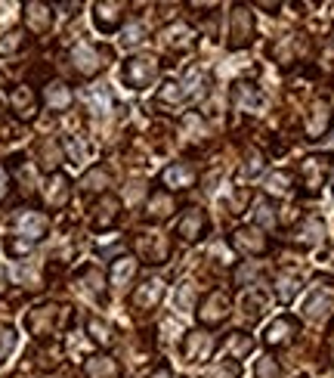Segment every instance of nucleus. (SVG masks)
<instances>
[{
	"instance_id": "obj_51",
	"label": "nucleus",
	"mask_w": 334,
	"mask_h": 378,
	"mask_svg": "<svg viewBox=\"0 0 334 378\" xmlns=\"http://www.w3.org/2000/svg\"><path fill=\"white\" fill-rule=\"evenodd\" d=\"M6 192H10V171H6V165H0V202L6 198Z\"/></svg>"
},
{
	"instance_id": "obj_23",
	"label": "nucleus",
	"mask_w": 334,
	"mask_h": 378,
	"mask_svg": "<svg viewBox=\"0 0 334 378\" xmlns=\"http://www.w3.org/2000/svg\"><path fill=\"white\" fill-rule=\"evenodd\" d=\"M161 43H164L167 50H173V53H186V50L192 47V28L189 25H170L167 31H161Z\"/></svg>"
},
{
	"instance_id": "obj_32",
	"label": "nucleus",
	"mask_w": 334,
	"mask_h": 378,
	"mask_svg": "<svg viewBox=\"0 0 334 378\" xmlns=\"http://www.w3.org/2000/svg\"><path fill=\"white\" fill-rule=\"evenodd\" d=\"M186 87L179 84V81H164L161 84V90H158V103H164V105H183L186 103Z\"/></svg>"
},
{
	"instance_id": "obj_37",
	"label": "nucleus",
	"mask_w": 334,
	"mask_h": 378,
	"mask_svg": "<svg viewBox=\"0 0 334 378\" xmlns=\"http://www.w3.org/2000/svg\"><path fill=\"white\" fill-rule=\"evenodd\" d=\"M183 84H186V96H198V93H204V72L198 65H189L183 72Z\"/></svg>"
},
{
	"instance_id": "obj_46",
	"label": "nucleus",
	"mask_w": 334,
	"mask_h": 378,
	"mask_svg": "<svg viewBox=\"0 0 334 378\" xmlns=\"http://www.w3.org/2000/svg\"><path fill=\"white\" fill-rule=\"evenodd\" d=\"M16 338H19L16 328H10V326L0 328V363H3V359L12 353V347H16Z\"/></svg>"
},
{
	"instance_id": "obj_31",
	"label": "nucleus",
	"mask_w": 334,
	"mask_h": 378,
	"mask_svg": "<svg viewBox=\"0 0 334 378\" xmlns=\"http://www.w3.org/2000/svg\"><path fill=\"white\" fill-rule=\"evenodd\" d=\"M260 307H266V295H263V288H251L245 297H241V313H245V319L247 322H254V319H260Z\"/></svg>"
},
{
	"instance_id": "obj_49",
	"label": "nucleus",
	"mask_w": 334,
	"mask_h": 378,
	"mask_svg": "<svg viewBox=\"0 0 334 378\" xmlns=\"http://www.w3.org/2000/svg\"><path fill=\"white\" fill-rule=\"evenodd\" d=\"M142 37H146V28H142L140 22H133L127 31H124V37H121V41L127 43V47H133V43H142Z\"/></svg>"
},
{
	"instance_id": "obj_11",
	"label": "nucleus",
	"mask_w": 334,
	"mask_h": 378,
	"mask_svg": "<svg viewBox=\"0 0 334 378\" xmlns=\"http://www.w3.org/2000/svg\"><path fill=\"white\" fill-rule=\"evenodd\" d=\"M49 229V220L41 214V211H22L16 217V235H22L25 242H37L43 239Z\"/></svg>"
},
{
	"instance_id": "obj_9",
	"label": "nucleus",
	"mask_w": 334,
	"mask_h": 378,
	"mask_svg": "<svg viewBox=\"0 0 334 378\" xmlns=\"http://www.w3.org/2000/svg\"><path fill=\"white\" fill-rule=\"evenodd\" d=\"M300 332V322L294 319V316H288V313H282V316H276V319L266 326V332H263V344H269V347H282V344H288L294 335Z\"/></svg>"
},
{
	"instance_id": "obj_1",
	"label": "nucleus",
	"mask_w": 334,
	"mask_h": 378,
	"mask_svg": "<svg viewBox=\"0 0 334 378\" xmlns=\"http://www.w3.org/2000/svg\"><path fill=\"white\" fill-rule=\"evenodd\" d=\"M257 37V19H254L251 6L235 3L229 12V47L232 50H247Z\"/></svg>"
},
{
	"instance_id": "obj_12",
	"label": "nucleus",
	"mask_w": 334,
	"mask_h": 378,
	"mask_svg": "<svg viewBox=\"0 0 334 378\" xmlns=\"http://www.w3.org/2000/svg\"><path fill=\"white\" fill-rule=\"evenodd\" d=\"M232 245L235 251H245V254H263L269 251V239L263 235V229L257 227H241L232 233Z\"/></svg>"
},
{
	"instance_id": "obj_10",
	"label": "nucleus",
	"mask_w": 334,
	"mask_h": 378,
	"mask_svg": "<svg viewBox=\"0 0 334 378\" xmlns=\"http://www.w3.org/2000/svg\"><path fill=\"white\" fill-rule=\"evenodd\" d=\"M124 22V3H93V25L102 34H115Z\"/></svg>"
},
{
	"instance_id": "obj_18",
	"label": "nucleus",
	"mask_w": 334,
	"mask_h": 378,
	"mask_svg": "<svg viewBox=\"0 0 334 378\" xmlns=\"http://www.w3.org/2000/svg\"><path fill=\"white\" fill-rule=\"evenodd\" d=\"M68 196H71V183H68L65 174H49L47 186H43V202L49 204V208H65Z\"/></svg>"
},
{
	"instance_id": "obj_26",
	"label": "nucleus",
	"mask_w": 334,
	"mask_h": 378,
	"mask_svg": "<svg viewBox=\"0 0 334 378\" xmlns=\"http://www.w3.org/2000/svg\"><path fill=\"white\" fill-rule=\"evenodd\" d=\"M251 350H254V341H251V335H245V332H229L226 341H223V353H226V359H232V363H238V359L247 357Z\"/></svg>"
},
{
	"instance_id": "obj_21",
	"label": "nucleus",
	"mask_w": 334,
	"mask_h": 378,
	"mask_svg": "<svg viewBox=\"0 0 334 378\" xmlns=\"http://www.w3.org/2000/svg\"><path fill=\"white\" fill-rule=\"evenodd\" d=\"M25 25H28L34 34H47L49 25H53V12L47 3H25Z\"/></svg>"
},
{
	"instance_id": "obj_7",
	"label": "nucleus",
	"mask_w": 334,
	"mask_h": 378,
	"mask_svg": "<svg viewBox=\"0 0 334 378\" xmlns=\"http://www.w3.org/2000/svg\"><path fill=\"white\" fill-rule=\"evenodd\" d=\"M331 155L322 152V155H309V158L300 161V177H303V186H307L309 192H315L322 183H325V177L331 174Z\"/></svg>"
},
{
	"instance_id": "obj_16",
	"label": "nucleus",
	"mask_w": 334,
	"mask_h": 378,
	"mask_svg": "<svg viewBox=\"0 0 334 378\" xmlns=\"http://www.w3.org/2000/svg\"><path fill=\"white\" fill-rule=\"evenodd\" d=\"M232 103L238 105L241 112H257L260 105L266 103L263 90H260L257 84H251V81H235L232 84Z\"/></svg>"
},
{
	"instance_id": "obj_33",
	"label": "nucleus",
	"mask_w": 334,
	"mask_h": 378,
	"mask_svg": "<svg viewBox=\"0 0 334 378\" xmlns=\"http://www.w3.org/2000/svg\"><path fill=\"white\" fill-rule=\"evenodd\" d=\"M87 332H90V338L96 341L99 347H109L111 341H115V335H111V326H109V322H102L99 316H87Z\"/></svg>"
},
{
	"instance_id": "obj_24",
	"label": "nucleus",
	"mask_w": 334,
	"mask_h": 378,
	"mask_svg": "<svg viewBox=\"0 0 334 378\" xmlns=\"http://www.w3.org/2000/svg\"><path fill=\"white\" fill-rule=\"evenodd\" d=\"M146 211H148V220H167V217L177 211V202H173V196L170 192H164V189H158V192H152V198H148V204H146Z\"/></svg>"
},
{
	"instance_id": "obj_40",
	"label": "nucleus",
	"mask_w": 334,
	"mask_h": 378,
	"mask_svg": "<svg viewBox=\"0 0 334 378\" xmlns=\"http://www.w3.org/2000/svg\"><path fill=\"white\" fill-rule=\"evenodd\" d=\"M80 276H84V282H87V291H93L96 297L105 295V279H102V273H99L96 266H87Z\"/></svg>"
},
{
	"instance_id": "obj_8",
	"label": "nucleus",
	"mask_w": 334,
	"mask_h": 378,
	"mask_svg": "<svg viewBox=\"0 0 334 378\" xmlns=\"http://www.w3.org/2000/svg\"><path fill=\"white\" fill-rule=\"evenodd\" d=\"M208 229H210L208 211H204V208H189V211L183 214V220H179L177 235H179L183 242H201L204 235H208Z\"/></svg>"
},
{
	"instance_id": "obj_6",
	"label": "nucleus",
	"mask_w": 334,
	"mask_h": 378,
	"mask_svg": "<svg viewBox=\"0 0 334 378\" xmlns=\"http://www.w3.org/2000/svg\"><path fill=\"white\" fill-rule=\"evenodd\" d=\"M214 335L201 332V328H195V332H186L183 338V363L186 366H198L204 363V359H210V353H214Z\"/></svg>"
},
{
	"instance_id": "obj_38",
	"label": "nucleus",
	"mask_w": 334,
	"mask_h": 378,
	"mask_svg": "<svg viewBox=\"0 0 334 378\" xmlns=\"http://www.w3.org/2000/svg\"><path fill=\"white\" fill-rule=\"evenodd\" d=\"M266 189H269L272 196H288L291 192V174L288 171H272L269 177H266Z\"/></svg>"
},
{
	"instance_id": "obj_4",
	"label": "nucleus",
	"mask_w": 334,
	"mask_h": 378,
	"mask_svg": "<svg viewBox=\"0 0 334 378\" xmlns=\"http://www.w3.org/2000/svg\"><path fill=\"white\" fill-rule=\"evenodd\" d=\"M229 316H232V301H229V295L223 288L210 291L201 301V307H198V322L201 326H223Z\"/></svg>"
},
{
	"instance_id": "obj_53",
	"label": "nucleus",
	"mask_w": 334,
	"mask_h": 378,
	"mask_svg": "<svg viewBox=\"0 0 334 378\" xmlns=\"http://www.w3.org/2000/svg\"><path fill=\"white\" fill-rule=\"evenodd\" d=\"M0 124H3V112H0Z\"/></svg>"
},
{
	"instance_id": "obj_44",
	"label": "nucleus",
	"mask_w": 334,
	"mask_h": 378,
	"mask_svg": "<svg viewBox=\"0 0 334 378\" xmlns=\"http://www.w3.org/2000/svg\"><path fill=\"white\" fill-rule=\"evenodd\" d=\"M65 149H68V158H71L74 165H80V161L87 158V152H90V146H87V143H80L78 136H68V140H65Z\"/></svg>"
},
{
	"instance_id": "obj_48",
	"label": "nucleus",
	"mask_w": 334,
	"mask_h": 378,
	"mask_svg": "<svg viewBox=\"0 0 334 378\" xmlns=\"http://www.w3.org/2000/svg\"><path fill=\"white\" fill-rule=\"evenodd\" d=\"M238 375H241L238 363H220L214 372H210V378H238Z\"/></svg>"
},
{
	"instance_id": "obj_19",
	"label": "nucleus",
	"mask_w": 334,
	"mask_h": 378,
	"mask_svg": "<svg viewBox=\"0 0 334 378\" xmlns=\"http://www.w3.org/2000/svg\"><path fill=\"white\" fill-rule=\"evenodd\" d=\"M10 109L16 112L22 121L34 118V115H37V96H34V90H31V87H25V84L12 87V93H10Z\"/></svg>"
},
{
	"instance_id": "obj_25",
	"label": "nucleus",
	"mask_w": 334,
	"mask_h": 378,
	"mask_svg": "<svg viewBox=\"0 0 334 378\" xmlns=\"http://www.w3.org/2000/svg\"><path fill=\"white\" fill-rule=\"evenodd\" d=\"M84 375L87 378H121V366L111 357H90L84 363Z\"/></svg>"
},
{
	"instance_id": "obj_42",
	"label": "nucleus",
	"mask_w": 334,
	"mask_h": 378,
	"mask_svg": "<svg viewBox=\"0 0 334 378\" xmlns=\"http://www.w3.org/2000/svg\"><path fill=\"white\" fill-rule=\"evenodd\" d=\"M105 186H109V174H105V167H93V171H87V177H84V189L87 192L105 189Z\"/></svg>"
},
{
	"instance_id": "obj_36",
	"label": "nucleus",
	"mask_w": 334,
	"mask_h": 378,
	"mask_svg": "<svg viewBox=\"0 0 334 378\" xmlns=\"http://www.w3.org/2000/svg\"><path fill=\"white\" fill-rule=\"evenodd\" d=\"M37 155H41V165L47 167V171H53V167L62 161V149L56 140H43L41 146H37Z\"/></svg>"
},
{
	"instance_id": "obj_30",
	"label": "nucleus",
	"mask_w": 334,
	"mask_h": 378,
	"mask_svg": "<svg viewBox=\"0 0 334 378\" xmlns=\"http://www.w3.org/2000/svg\"><path fill=\"white\" fill-rule=\"evenodd\" d=\"M118 208H121V202H118L115 196H102V202L96 204V214H93V227L96 229L111 227V223L118 220Z\"/></svg>"
},
{
	"instance_id": "obj_47",
	"label": "nucleus",
	"mask_w": 334,
	"mask_h": 378,
	"mask_svg": "<svg viewBox=\"0 0 334 378\" xmlns=\"http://www.w3.org/2000/svg\"><path fill=\"white\" fill-rule=\"evenodd\" d=\"M192 301H195V285L192 282H179V291H177V307L186 310V304L192 307Z\"/></svg>"
},
{
	"instance_id": "obj_34",
	"label": "nucleus",
	"mask_w": 334,
	"mask_h": 378,
	"mask_svg": "<svg viewBox=\"0 0 334 378\" xmlns=\"http://www.w3.org/2000/svg\"><path fill=\"white\" fill-rule=\"evenodd\" d=\"M263 167H266V155L260 152L257 146H247L245 149V165H241V174H245V177H257Z\"/></svg>"
},
{
	"instance_id": "obj_17",
	"label": "nucleus",
	"mask_w": 334,
	"mask_h": 378,
	"mask_svg": "<svg viewBox=\"0 0 334 378\" xmlns=\"http://www.w3.org/2000/svg\"><path fill=\"white\" fill-rule=\"evenodd\" d=\"M328 127H331V109H328L325 99H319L307 115V140H313V143L322 140L328 134Z\"/></svg>"
},
{
	"instance_id": "obj_43",
	"label": "nucleus",
	"mask_w": 334,
	"mask_h": 378,
	"mask_svg": "<svg viewBox=\"0 0 334 378\" xmlns=\"http://www.w3.org/2000/svg\"><path fill=\"white\" fill-rule=\"evenodd\" d=\"M278 372L282 369H278V363L272 357H260L257 366H254V375L257 378H278Z\"/></svg>"
},
{
	"instance_id": "obj_39",
	"label": "nucleus",
	"mask_w": 334,
	"mask_h": 378,
	"mask_svg": "<svg viewBox=\"0 0 334 378\" xmlns=\"http://www.w3.org/2000/svg\"><path fill=\"white\" fill-rule=\"evenodd\" d=\"M25 47V34L22 31H6L3 37H0V56H12V53H19V50Z\"/></svg>"
},
{
	"instance_id": "obj_2",
	"label": "nucleus",
	"mask_w": 334,
	"mask_h": 378,
	"mask_svg": "<svg viewBox=\"0 0 334 378\" xmlns=\"http://www.w3.org/2000/svg\"><path fill=\"white\" fill-rule=\"evenodd\" d=\"M111 59V50L109 47H96V43H74L71 47V65L78 68L84 78H93V74H99L105 65H109Z\"/></svg>"
},
{
	"instance_id": "obj_45",
	"label": "nucleus",
	"mask_w": 334,
	"mask_h": 378,
	"mask_svg": "<svg viewBox=\"0 0 334 378\" xmlns=\"http://www.w3.org/2000/svg\"><path fill=\"white\" fill-rule=\"evenodd\" d=\"M260 273H263V270H260V264H241L238 273H235V285L247 288V285H251V279H257Z\"/></svg>"
},
{
	"instance_id": "obj_14",
	"label": "nucleus",
	"mask_w": 334,
	"mask_h": 378,
	"mask_svg": "<svg viewBox=\"0 0 334 378\" xmlns=\"http://www.w3.org/2000/svg\"><path fill=\"white\" fill-rule=\"evenodd\" d=\"M59 316H62V307L47 304V307L31 310V313L25 316V326H28L31 335H49L56 328V322H59Z\"/></svg>"
},
{
	"instance_id": "obj_5",
	"label": "nucleus",
	"mask_w": 334,
	"mask_h": 378,
	"mask_svg": "<svg viewBox=\"0 0 334 378\" xmlns=\"http://www.w3.org/2000/svg\"><path fill=\"white\" fill-rule=\"evenodd\" d=\"M164 291H167L164 279H155V276L142 279V282L136 285V291L130 295V307H133L136 313H152V310L164 301Z\"/></svg>"
},
{
	"instance_id": "obj_27",
	"label": "nucleus",
	"mask_w": 334,
	"mask_h": 378,
	"mask_svg": "<svg viewBox=\"0 0 334 378\" xmlns=\"http://www.w3.org/2000/svg\"><path fill=\"white\" fill-rule=\"evenodd\" d=\"M136 276V260L127 258V254H121V258L111 264V273H109V282L115 285V288H127L130 279Z\"/></svg>"
},
{
	"instance_id": "obj_35",
	"label": "nucleus",
	"mask_w": 334,
	"mask_h": 378,
	"mask_svg": "<svg viewBox=\"0 0 334 378\" xmlns=\"http://www.w3.org/2000/svg\"><path fill=\"white\" fill-rule=\"evenodd\" d=\"M179 127H183V134H186V140H192V143H201L204 136V121H201V115H198V112H189V115L183 118V124H179Z\"/></svg>"
},
{
	"instance_id": "obj_20",
	"label": "nucleus",
	"mask_w": 334,
	"mask_h": 378,
	"mask_svg": "<svg viewBox=\"0 0 334 378\" xmlns=\"http://www.w3.org/2000/svg\"><path fill=\"white\" fill-rule=\"evenodd\" d=\"M322 235H325V223H322V217H303L300 227L294 229V242L303 248H313L322 242Z\"/></svg>"
},
{
	"instance_id": "obj_29",
	"label": "nucleus",
	"mask_w": 334,
	"mask_h": 378,
	"mask_svg": "<svg viewBox=\"0 0 334 378\" xmlns=\"http://www.w3.org/2000/svg\"><path fill=\"white\" fill-rule=\"evenodd\" d=\"M297 291H300V273H297V270H285L282 276L276 279V297L282 304H291L297 297Z\"/></svg>"
},
{
	"instance_id": "obj_15",
	"label": "nucleus",
	"mask_w": 334,
	"mask_h": 378,
	"mask_svg": "<svg viewBox=\"0 0 334 378\" xmlns=\"http://www.w3.org/2000/svg\"><path fill=\"white\" fill-rule=\"evenodd\" d=\"M136 251L146 264H167V258H170V245L164 242V235H140Z\"/></svg>"
},
{
	"instance_id": "obj_22",
	"label": "nucleus",
	"mask_w": 334,
	"mask_h": 378,
	"mask_svg": "<svg viewBox=\"0 0 334 378\" xmlns=\"http://www.w3.org/2000/svg\"><path fill=\"white\" fill-rule=\"evenodd\" d=\"M43 103L53 112H65L68 105H71V87L62 84V81H49V84L43 87Z\"/></svg>"
},
{
	"instance_id": "obj_50",
	"label": "nucleus",
	"mask_w": 334,
	"mask_h": 378,
	"mask_svg": "<svg viewBox=\"0 0 334 378\" xmlns=\"http://www.w3.org/2000/svg\"><path fill=\"white\" fill-rule=\"evenodd\" d=\"M6 251H10L12 258H22V254L31 251V242H25V239H10V242H6Z\"/></svg>"
},
{
	"instance_id": "obj_28",
	"label": "nucleus",
	"mask_w": 334,
	"mask_h": 378,
	"mask_svg": "<svg viewBox=\"0 0 334 378\" xmlns=\"http://www.w3.org/2000/svg\"><path fill=\"white\" fill-rule=\"evenodd\" d=\"M331 307H334V295H331V288H328V291L315 288L313 295H309V301L303 304V313H307L309 319H322V316H325Z\"/></svg>"
},
{
	"instance_id": "obj_13",
	"label": "nucleus",
	"mask_w": 334,
	"mask_h": 378,
	"mask_svg": "<svg viewBox=\"0 0 334 378\" xmlns=\"http://www.w3.org/2000/svg\"><path fill=\"white\" fill-rule=\"evenodd\" d=\"M198 180L195 167L186 165V161H173V165H167L164 171H161V183L167 186V189H192Z\"/></svg>"
},
{
	"instance_id": "obj_41",
	"label": "nucleus",
	"mask_w": 334,
	"mask_h": 378,
	"mask_svg": "<svg viewBox=\"0 0 334 378\" xmlns=\"http://www.w3.org/2000/svg\"><path fill=\"white\" fill-rule=\"evenodd\" d=\"M254 223H257V229H269L272 223H276V214H272L269 202H257V204H254Z\"/></svg>"
},
{
	"instance_id": "obj_52",
	"label": "nucleus",
	"mask_w": 334,
	"mask_h": 378,
	"mask_svg": "<svg viewBox=\"0 0 334 378\" xmlns=\"http://www.w3.org/2000/svg\"><path fill=\"white\" fill-rule=\"evenodd\" d=\"M148 378H177V375H173V369H167V366H161V369H155Z\"/></svg>"
},
{
	"instance_id": "obj_3",
	"label": "nucleus",
	"mask_w": 334,
	"mask_h": 378,
	"mask_svg": "<svg viewBox=\"0 0 334 378\" xmlns=\"http://www.w3.org/2000/svg\"><path fill=\"white\" fill-rule=\"evenodd\" d=\"M158 78V59L155 56H130L121 68V81L130 90H146Z\"/></svg>"
}]
</instances>
